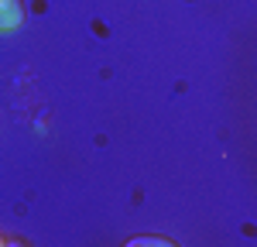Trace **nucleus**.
<instances>
[{
    "label": "nucleus",
    "instance_id": "1",
    "mask_svg": "<svg viewBox=\"0 0 257 247\" xmlns=\"http://www.w3.org/2000/svg\"><path fill=\"white\" fill-rule=\"evenodd\" d=\"M24 21V7L21 0H0V31H14Z\"/></svg>",
    "mask_w": 257,
    "mask_h": 247
}]
</instances>
